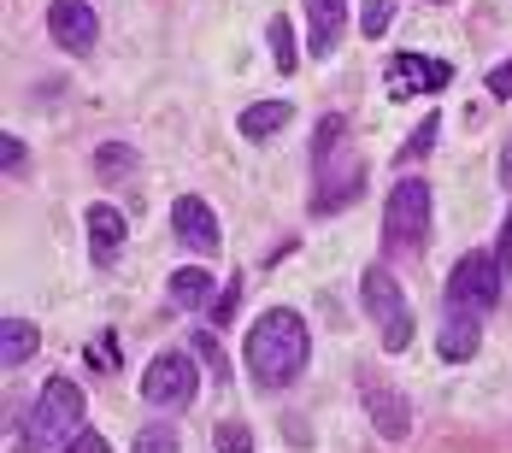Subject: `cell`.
<instances>
[{
	"instance_id": "6da1fadb",
	"label": "cell",
	"mask_w": 512,
	"mask_h": 453,
	"mask_svg": "<svg viewBox=\"0 0 512 453\" xmlns=\"http://www.w3.org/2000/svg\"><path fill=\"white\" fill-rule=\"evenodd\" d=\"M501 277L507 271L495 265V253H465L460 265L448 271V289H442V336H436L442 359H471V353L483 348V318L501 301Z\"/></svg>"
},
{
	"instance_id": "7a4b0ae2",
	"label": "cell",
	"mask_w": 512,
	"mask_h": 453,
	"mask_svg": "<svg viewBox=\"0 0 512 453\" xmlns=\"http://www.w3.org/2000/svg\"><path fill=\"white\" fill-rule=\"evenodd\" d=\"M248 377L259 389H289L301 371H307V318L295 306H271L259 312L254 330H248Z\"/></svg>"
},
{
	"instance_id": "3957f363",
	"label": "cell",
	"mask_w": 512,
	"mask_h": 453,
	"mask_svg": "<svg viewBox=\"0 0 512 453\" xmlns=\"http://www.w3.org/2000/svg\"><path fill=\"white\" fill-rule=\"evenodd\" d=\"M354 142H348V118H324L318 124V136H312V165H318V195H312V206L318 212H336V206L359 201V189H365V165H348L342 177H336V153H348Z\"/></svg>"
},
{
	"instance_id": "277c9868",
	"label": "cell",
	"mask_w": 512,
	"mask_h": 453,
	"mask_svg": "<svg viewBox=\"0 0 512 453\" xmlns=\"http://www.w3.org/2000/svg\"><path fill=\"white\" fill-rule=\"evenodd\" d=\"M430 236V183L424 177H407L389 189V206H383V248L395 259H412Z\"/></svg>"
},
{
	"instance_id": "5b68a950",
	"label": "cell",
	"mask_w": 512,
	"mask_h": 453,
	"mask_svg": "<svg viewBox=\"0 0 512 453\" xmlns=\"http://www.w3.org/2000/svg\"><path fill=\"white\" fill-rule=\"evenodd\" d=\"M77 430H83V389L71 377H53L48 389H42V401H36V412H30L24 442L30 448H71Z\"/></svg>"
},
{
	"instance_id": "8992f818",
	"label": "cell",
	"mask_w": 512,
	"mask_h": 453,
	"mask_svg": "<svg viewBox=\"0 0 512 453\" xmlns=\"http://www.w3.org/2000/svg\"><path fill=\"white\" fill-rule=\"evenodd\" d=\"M359 295H365L371 324L383 330V348L401 353L412 342V306H407V295H401V283L389 277V265H371V271H365V283H359Z\"/></svg>"
},
{
	"instance_id": "52a82bcc",
	"label": "cell",
	"mask_w": 512,
	"mask_h": 453,
	"mask_svg": "<svg viewBox=\"0 0 512 453\" xmlns=\"http://www.w3.org/2000/svg\"><path fill=\"white\" fill-rule=\"evenodd\" d=\"M195 389H201V377H195V365H189L183 353H154V359H148V377H142V401L148 406L177 412V406L195 401Z\"/></svg>"
},
{
	"instance_id": "ba28073f",
	"label": "cell",
	"mask_w": 512,
	"mask_h": 453,
	"mask_svg": "<svg viewBox=\"0 0 512 453\" xmlns=\"http://www.w3.org/2000/svg\"><path fill=\"white\" fill-rule=\"evenodd\" d=\"M448 83H454V65H442V59H424V53H395V59H389V71H383V89H389V101L436 95V89H448Z\"/></svg>"
},
{
	"instance_id": "9c48e42d",
	"label": "cell",
	"mask_w": 512,
	"mask_h": 453,
	"mask_svg": "<svg viewBox=\"0 0 512 453\" xmlns=\"http://www.w3.org/2000/svg\"><path fill=\"white\" fill-rule=\"evenodd\" d=\"M48 30H53V42H59L65 53H95V42H101V18H95L89 0H53Z\"/></svg>"
},
{
	"instance_id": "30bf717a",
	"label": "cell",
	"mask_w": 512,
	"mask_h": 453,
	"mask_svg": "<svg viewBox=\"0 0 512 453\" xmlns=\"http://www.w3.org/2000/svg\"><path fill=\"white\" fill-rule=\"evenodd\" d=\"M359 395H365V412H371V424H377V436L383 442H401L412 430V412H407V401L395 395V389H383V377L365 365L359 371Z\"/></svg>"
},
{
	"instance_id": "8fae6325",
	"label": "cell",
	"mask_w": 512,
	"mask_h": 453,
	"mask_svg": "<svg viewBox=\"0 0 512 453\" xmlns=\"http://www.w3.org/2000/svg\"><path fill=\"white\" fill-rule=\"evenodd\" d=\"M171 230H177L183 248H195L201 259L224 248V236H218V212H212L206 201H195V195H183V201L171 206Z\"/></svg>"
},
{
	"instance_id": "7c38bea8",
	"label": "cell",
	"mask_w": 512,
	"mask_h": 453,
	"mask_svg": "<svg viewBox=\"0 0 512 453\" xmlns=\"http://www.w3.org/2000/svg\"><path fill=\"white\" fill-rule=\"evenodd\" d=\"M342 24H348V0H307V48L324 59L342 42Z\"/></svg>"
},
{
	"instance_id": "4fadbf2b",
	"label": "cell",
	"mask_w": 512,
	"mask_h": 453,
	"mask_svg": "<svg viewBox=\"0 0 512 453\" xmlns=\"http://www.w3.org/2000/svg\"><path fill=\"white\" fill-rule=\"evenodd\" d=\"M118 248H124V212L95 201L89 206V253H95V265H112Z\"/></svg>"
},
{
	"instance_id": "5bb4252c",
	"label": "cell",
	"mask_w": 512,
	"mask_h": 453,
	"mask_svg": "<svg viewBox=\"0 0 512 453\" xmlns=\"http://www.w3.org/2000/svg\"><path fill=\"white\" fill-rule=\"evenodd\" d=\"M289 118H295V106L289 101H259V106L242 112V136H248V142H265V136H277Z\"/></svg>"
},
{
	"instance_id": "9a60e30c",
	"label": "cell",
	"mask_w": 512,
	"mask_h": 453,
	"mask_svg": "<svg viewBox=\"0 0 512 453\" xmlns=\"http://www.w3.org/2000/svg\"><path fill=\"white\" fill-rule=\"evenodd\" d=\"M206 301H212V277H206V265H183V271L171 277V306L201 312Z\"/></svg>"
},
{
	"instance_id": "2e32d148",
	"label": "cell",
	"mask_w": 512,
	"mask_h": 453,
	"mask_svg": "<svg viewBox=\"0 0 512 453\" xmlns=\"http://www.w3.org/2000/svg\"><path fill=\"white\" fill-rule=\"evenodd\" d=\"M30 353H36V324H30V318H6V324H0V365L12 371V365H24Z\"/></svg>"
},
{
	"instance_id": "e0dca14e",
	"label": "cell",
	"mask_w": 512,
	"mask_h": 453,
	"mask_svg": "<svg viewBox=\"0 0 512 453\" xmlns=\"http://www.w3.org/2000/svg\"><path fill=\"white\" fill-rule=\"evenodd\" d=\"M395 12H401L395 0H365V18H359V30H365V36L377 42V36H389V24H395Z\"/></svg>"
},
{
	"instance_id": "ac0fdd59",
	"label": "cell",
	"mask_w": 512,
	"mask_h": 453,
	"mask_svg": "<svg viewBox=\"0 0 512 453\" xmlns=\"http://www.w3.org/2000/svg\"><path fill=\"white\" fill-rule=\"evenodd\" d=\"M271 59H277V71H295V30H289V18H271Z\"/></svg>"
},
{
	"instance_id": "d6986e66",
	"label": "cell",
	"mask_w": 512,
	"mask_h": 453,
	"mask_svg": "<svg viewBox=\"0 0 512 453\" xmlns=\"http://www.w3.org/2000/svg\"><path fill=\"white\" fill-rule=\"evenodd\" d=\"M436 136H442V118H424V124L412 130V142L401 148V159H424V153L436 148Z\"/></svg>"
},
{
	"instance_id": "ffe728a7",
	"label": "cell",
	"mask_w": 512,
	"mask_h": 453,
	"mask_svg": "<svg viewBox=\"0 0 512 453\" xmlns=\"http://www.w3.org/2000/svg\"><path fill=\"white\" fill-rule=\"evenodd\" d=\"M130 165H136V153L130 148H101L95 153V171H101V177H124Z\"/></svg>"
},
{
	"instance_id": "44dd1931",
	"label": "cell",
	"mask_w": 512,
	"mask_h": 453,
	"mask_svg": "<svg viewBox=\"0 0 512 453\" xmlns=\"http://www.w3.org/2000/svg\"><path fill=\"white\" fill-rule=\"evenodd\" d=\"M0 165H6V171H18V165H24V142H18L12 130L0 136Z\"/></svg>"
},
{
	"instance_id": "7402d4cb",
	"label": "cell",
	"mask_w": 512,
	"mask_h": 453,
	"mask_svg": "<svg viewBox=\"0 0 512 453\" xmlns=\"http://www.w3.org/2000/svg\"><path fill=\"white\" fill-rule=\"evenodd\" d=\"M489 95H495V101H507V95H512V59L489 71Z\"/></svg>"
},
{
	"instance_id": "603a6c76",
	"label": "cell",
	"mask_w": 512,
	"mask_h": 453,
	"mask_svg": "<svg viewBox=\"0 0 512 453\" xmlns=\"http://www.w3.org/2000/svg\"><path fill=\"white\" fill-rule=\"evenodd\" d=\"M136 448H142V453H154V448H177V436H171V430H142V436H136Z\"/></svg>"
},
{
	"instance_id": "cb8c5ba5",
	"label": "cell",
	"mask_w": 512,
	"mask_h": 453,
	"mask_svg": "<svg viewBox=\"0 0 512 453\" xmlns=\"http://www.w3.org/2000/svg\"><path fill=\"white\" fill-rule=\"evenodd\" d=\"M218 448H254V436H248L242 424H224V430H218Z\"/></svg>"
},
{
	"instance_id": "d4e9b609",
	"label": "cell",
	"mask_w": 512,
	"mask_h": 453,
	"mask_svg": "<svg viewBox=\"0 0 512 453\" xmlns=\"http://www.w3.org/2000/svg\"><path fill=\"white\" fill-rule=\"evenodd\" d=\"M495 265L512 271V206H507V224H501V248H495Z\"/></svg>"
},
{
	"instance_id": "484cf974",
	"label": "cell",
	"mask_w": 512,
	"mask_h": 453,
	"mask_svg": "<svg viewBox=\"0 0 512 453\" xmlns=\"http://www.w3.org/2000/svg\"><path fill=\"white\" fill-rule=\"evenodd\" d=\"M71 448H77V453H101L106 442H101V436H95V430H77V442H71Z\"/></svg>"
},
{
	"instance_id": "4316f807",
	"label": "cell",
	"mask_w": 512,
	"mask_h": 453,
	"mask_svg": "<svg viewBox=\"0 0 512 453\" xmlns=\"http://www.w3.org/2000/svg\"><path fill=\"white\" fill-rule=\"evenodd\" d=\"M236 289H242V283H230V289H224V301H218V324H230V312H236Z\"/></svg>"
},
{
	"instance_id": "83f0119b",
	"label": "cell",
	"mask_w": 512,
	"mask_h": 453,
	"mask_svg": "<svg viewBox=\"0 0 512 453\" xmlns=\"http://www.w3.org/2000/svg\"><path fill=\"white\" fill-rule=\"evenodd\" d=\"M501 183L512 189V136H507V153H501Z\"/></svg>"
},
{
	"instance_id": "f1b7e54d",
	"label": "cell",
	"mask_w": 512,
	"mask_h": 453,
	"mask_svg": "<svg viewBox=\"0 0 512 453\" xmlns=\"http://www.w3.org/2000/svg\"><path fill=\"white\" fill-rule=\"evenodd\" d=\"M436 6H442V0H436Z\"/></svg>"
}]
</instances>
